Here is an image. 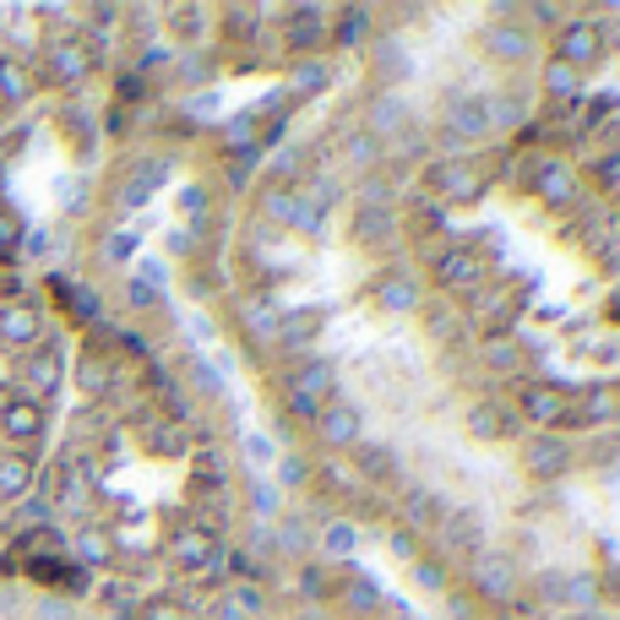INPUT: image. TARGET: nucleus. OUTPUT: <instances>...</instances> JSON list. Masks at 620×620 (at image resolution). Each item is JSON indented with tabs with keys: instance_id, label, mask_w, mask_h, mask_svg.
<instances>
[{
	"instance_id": "obj_5",
	"label": "nucleus",
	"mask_w": 620,
	"mask_h": 620,
	"mask_svg": "<svg viewBox=\"0 0 620 620\" xmlns=\"http://www.w3.org/2000/svg\"><path fill=\"white\" fill-rule=\"evenodd\" d=\"M11 240H17V224H11V218H0V250L11 246Z\"/></svg>"
},
{
	"instance_id": "obj_4",
	"label": "nucleus",
	"mask_w": 620,
	"mask_h": 620,
	"mask_svg": "<svg viewBox=\"0 0 620 620\" xmlns=\"http://www.w3.org/2000/svg\"><path fill=\"white\" fill-rule=\"evenodd\" d=\"M50 71H55L61 82H71V76H82V71H87V55H82V50H71V44H55V50H50Z\"/></svg>"
},
{
	"instance_id": "obj_1",
	"label": "nucleus",
	"mask_w": 620,
	"mask_h": 620,
	"mask_svg": "<svg viewBox=\"0 0 620 620\" xmlns=\"http://www.w3.org/2000/svg\"><path fill=\"white\" fill-rule=\"evenodd\" d=\"M441 278L500 365L560 386L620 381V229L550 164L452 207Z\"/></svg>"
},
{
	"instance_id": "obj_6",
	"label": "nucleus",
	"mask_w": 620,
	"mask_h": 620,
	"mask_svg": "<svg viewBox=\"0 0 620 620\" xmlns=\"http://www.w3.org/2000/svg\"><path fill=\"white\" fill-rule=\"evenodd\" d=\"M0 294H17V283H6V289H0Z\"/></svg>"
},
{
	"instance_id": "obj_3",
	"label": "nucleus",
	"mask_w": 620,
	"mask_h": 620,
	"mask_svg": "<svg viewBox=\"0 0 620 620\" xmlns=\"http://www.w3.org/2000/svg\"><path fill=\"white\" fill-rule=\"evenodd\" d=\"M33 93V76L17 61H0V104H22Z\"/></svg>"
},
{
	"instance_id": "obj_2",
	"label": "nucleus",
	"mask_w": 620,
	"mask_h": 620,
	"mask_svg": "<svg viewBox=\"0 0 620 620\" xmlns=\"http://www.w3.org/2000/svg\"><path fill=\"white\" fill-rule=\"evenodd\" d=\"M33 479H39V463H33V452H0V500H22L33 490Z\"/></svg>"
}]
</instances>
